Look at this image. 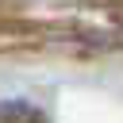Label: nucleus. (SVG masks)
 I'll use <instances>...</instances> for the list:
<instances>
[{"mask_svg":"<svg viewBox=\"0 0 123 123\" xmlns=\"http://www.w3.org/2000/svg\"><path fill=\"white\" fill-rule=\"evenodd\" d=\"M0 123H46V115L31 104L12 100V104H0Z\"/></svg>","mask_w":123,"mask_h":123,"instance_id":"obj_1","label":"nucleus"}]
</instances>
